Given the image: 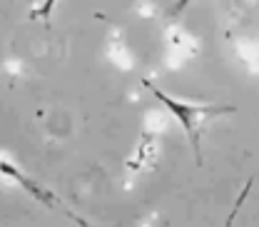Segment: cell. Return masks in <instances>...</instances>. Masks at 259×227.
<instances>
[{"instance_id":"6da1fadb","label":"cell","mask_w":259,"mask_h":227,"mask_svg":"<svg viewBox=\"0 0 259 227\" xmlns=\"http://www.w3.org/2000/svg\"><path fill=\"white\" fill-rule=\"evenodd\" d=\"M142 83H145V88L157 97L175 118H180L182 128H185L187 137H190V145H192V150H194V158H197V162L202 165V153H199V120H202V118L229 115V112H234V107H227V105L225 107H217V105H190V102H180V100H175V97L164 95L160 88H155L150 80H142Z\"/></svg>"},{"instance_id":"7a4b0ae2","label":"cell","mask_w":259,"mask_h":227,"mask_svg":"<svg viewBox=\"0 0 259 227\" xmlns=\"http://www.w3.org/2000/svg\"><path fill=\"white\" fill-rule=\"evenodd\" d=\"M0 172H3V175H8V177H13L15 182H20V185H23V187H25V190H28L32 197H37L40 202H45V205H60V202H58V197H53L50 193H45V190H42L40 185L30 182V180H28L25 175H20V172H18V170H15L13 165H8V162L0 160Z\"/></svg>"},{"instance_id":"3957f363","label":"cell","mask_w":259,"mask_h":227,"mask_svg":"<svg viewBox=\"0 0 259 227\" xmlns=\"http://www.w3.org/2000/svg\"><path fill=\"white\" fill-rule=\"evenodd\" d=\"M252 185H254V180L249 177V180L244 182V187H242V193H239V197H237V202H234V207H232V212H229V217H227V225H232V222H234V217H237V212H239V207L244 205V200H247V195H249V190H252Z\"/></svg>"},{"instance_id":"277c9868","label":"cell","mask_w":259,"mask_h":227,"mask_svg":"<svg viewBox=\"0 0 259 227\" xmlns=\"http://www.w3.org/2000/svg\"><path fill=\"white\" fill-rule=\"evenodd\" d=\"M55 3H58V0H45V3H42V5H40V8L32 13L30 18H32V20H35V18H50V13H53Z\"/></svg>"},{"instance_id":"5b68a950","label":"cell","mask_w":259,"mask_h":227,"mask_svg":"<svg viewBox=\"0 0 259 227\" xmlns=\"http://www.w3.org/2000/svg\"><path fill=\"white\" fill-rule=\"evenodd\" d=\"M190 5V0H177L172 8H169V18H177V15H182V10Z\"/></svg>"}]
</instances>
